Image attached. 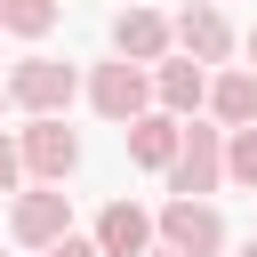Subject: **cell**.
<instances>
[{"mask_svg":"<svg viewBox=\"0 0 257 257\" xmlns=\"http://www.w3.org/2000/svg\"><path fill=\"white\" fill-rule=\"evenodd\" d=\"M88 104L104 112V120H137L145 104H153V64H137V56H112V64H96L88 72Z\"/></svg>","mask_w":257,"mask_h":257,"instance_id":"6da1fadb","label":"cell"},{"mask_svg":"<svg viewBox=\"0 0 257 257\" xmlns=\"http://www.w3.org/2000/svg\"><path fill=\"white\" fill-rule=\"evenodd\" d=\"M72 88H80V72L64 56H16V72H8V104H24V112H64Z\"/></svg>","mask_w":257,"mask_h":257,"instance_id":"7a4b0ae2","label":"cell"},{"mask_svg":"<svg viewBox=\"0 0 257 257\" xmlns=\"http://www.w3.org/2000/svg\"><path fill=\"white\" fill-rule=\"evenodd\" d=\"M161 177H169V193H201V201H209V193L225 185V128H201V120H193L185 145H177V161H169Z\"/></svg>","mask_w":257,"mask_h":257,"instance_id":"3957f363","label":"cell"},{"mask_svg":"<svg viewBox=\"0 0 257 257\" xmlns=\"http://www.w3.org/2000/svg\"><path fill=\"white\" fill-rule=\"evenodd\" d=\"M8 233H16L24 249H48V241H64V233H72V193H56V185L40 177L32 193H16V209H8Z\"/></svg>","mask_w":257,"mask_h":257,"instance_id":"277c9868","label":"cell"},{"mask_svg":"<svg viewBox=\"0 0 257 257\" xmlns=\"http://www.w3.org/2000/svg\"><path fill=\"white\" fill-rule=\"evenodd\" d=\"M16 145H24V177H48V185H64V177L80 169V137H72L56 112H32V128H24Z\"/></svg>","mask_w":257,"mask_h":257,"instance_id":"5b68a950","label":"cell"},{"mask_svg":"<svg viewBox=\"0 0 257 257\" xmlns=\"http://www.w3.org/2000/svg\"><path fill=\"white\" fill-rule=\"evenodd\" d=\"M161 241L185 249V257H217V249H225V217H217L201 193H177V201L161 209Z\"/></svg>","mask_w":257,"mask_h":257,"instance_id":"8992f818","label":"cell"},{"mask_svg":"<svg viewBox=\"0 0 257 257\" xmlns=\"http://www.w3.org/2000/svg\"><path fill=\"white\" fill-rule=\"evenodd\" d=\"M153 241H161V217H153V209L104 201V217H96V249H104V257H145Z\"/></svg>","mask_w":257,"mask_h":257,"instance_id":"52a82bcc","label":"cell"},{"mask_svg":"<svg viewBox=\"0 0 257 257\" xmlns=\"http://www.w3.org/2000/svg\"><path fill=\"white\" fill-rule=\"evenodd\" d=\"M169 40H177V24H169V16H153V8H120V16H112V56L161 64V56H169Z\"/></svg>","mask_w":257,"mask_h":257,"instance_id":"ba28073f","label":"cell"},{"mask_svg":"<svg viewBox=\"0 0 257 257\" xmlns=\"http://www.w3.org/2000/svg\"><path fill=\"white\" fill-rule=\"evenodd\" d=\"M177 48L201 56V64H225V56H233V24H225V8H217V0H193V8L177 16Z\"/></svg>","mask_w":257,"mask_h":257,"instance_id":"9c48e42d","label":"cell"},{"mask_svg":"<svg viewBox=\"0 0 257 257\" xmlns=\"http://www.w3.org/2000/svg\"><path fill=\"white\" fill-rule=\"evenodd\" d=\"M153 96L193 120V112L209 104V64H201V56H161V64H153Z\"/></svg>","mask_w":257,"mask_h":257,"instance_id":"30bf717a","label":"cell"},{"mask_svg":"<svg viewBox=\"0 0 257 257\" xmlns=\"http://www.w3.org/2000/svg\"><path fill=\"white\" fill-rule=\"evenodd\" d=\"M177 145H185V112L161 104V112H137V120H128V161H137V169H169Z\"/></svg>","mask_w":257,"mask_h":257,"instance_id":"8fae6325","label":"cell"},{"mask_svg":"<svg viewBox=\"0 0 257 257\" xmlns=\"http://www.w3.org/2000/svg\"><path fill=\"white\" fill-rule=\"evenodd\" d=\"M209 112H217L225 128L257 120V72H217V80H209Z\"/></svg>","mask_w":257,"mask_h":257,"instance_id":"7c38bea8","label":"cell"},{"mask_svg":"<svg viewBox=\"0 0 257 257\" xmlns=\"http://www.w3.org/2000/svg\"><path fill=\"white\" fill-rule=\"evenodd\" d=\"M56 24V0H0V32H16V40H40Z\"/></svg>","mask_w":257,"mask_h":257,"instance_id":"4fadbf2b","label":"cell"},{"mask_svg":"<svg viewBox=\"0 0 257 257\" xmlns=\"http://www.w3.org/2000/svg\"><path fill=\"white\" fill-rule=\"evenodd\" d=\"M225 177L257 193V120H241V128H233V145H225Z\"/></svg>","mask_w":257,"mask_h":257,"instance_id":"5bb4252c","label":"cell"},{"mask_svg":"<svg viewBox=\"0 0 257 257\" xmlns=\"http://www.w3.org/2000/svg\"><path fill=\"white\" fill-rule=\"evenodd\" d=\"M16 185H24V145L0 137V193H16Z\"/></svg>","mask_w":257,"mask_h":257,"instance_id":"9a60e30c","label":"cell"},{"mask_svg":"<svg viewBox=\"0 0 257 257\" xmlns=\"http://www.w3.org/2000/svg\"><path fill=\"white\" fill-rule=\"evenodd\" d=\"M48 257H104V249H96V233H88V241H80V233H64V241H48Z\"/></svg>","mask_w":257,"mask_h":257,"instance_id":"2e32d148","label":"cell"},{"mask_svg":"<svg viewBox=\"0 0 257 257\" xmlns=\"http://www.w3.org/2000/svg\"><path fill=\"white\" fill-rule=\"evenodd\" d=\"M145 257H185V249H169V241H153V249H145Z\"/></svg>","mask_w":257,"mask_h":257,"instance_id":"e0dca14e","label":"cell"},{"mask_svg":"<svg viewBox=\"0 0 257 257\" xmlns=\"http://www.w3.org/2000/svg\"><path fill=\"white\" fill-rule=\"evenodd\" d=\"M249 56H257V32H249Z\"/></svg>","mask_w":257,"mask_h":257,"instance_id":"ac0fdd59","label":"cell"},{"mask_svg":"<svg viewBox=\"0 0 257 257\" xmlns=\"http://www.w3.org/2000/svg\"><path fill=\"white\" fill-rule=\"evenodd\" d=\"M241 257H257V241H249V249H241Z\"/></svg>","mask_w":257,"mask_h":257,"instance_id":"d6986e66","label":"cell"},{"mask_svg":"<svg viewBox=\"0 0 257 257\" xmlns=\"http://www.w3.org/2000/svg\"><path fill=\"white\" fill-rule=\"evenodd\" d=\"M0 104H8V88H0Z\"/></svg>","mask_w":257,"mask_h":257,"instance_id":"ffe728a7","label":"cell"}]
</instances>
